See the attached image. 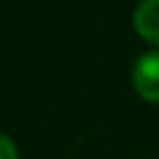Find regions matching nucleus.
I'll use <instances>...</instances> for the list:
<instances>
[{
	"label": "nucleus",
	"mask_w": 159,
	"mask_h": 159,
	"mask_svg": "<svg viewBox=\"0 0 159 159\" xmlns=\"http://www.w3.org/2000/svg\"><path fill=\"white\" fill-rule=\"evenodd\" d=\"M131 82L145 101H159V52H145L136 59Z\"/></svg>",
	"instance_id": "obj_1"
},
{
	"label": "nucleus",
	"mask_w": 159,
	"mask_h": 159,
	"mask_svg": "<svg viewBox=\"0 0 159 159\" xmlns=\"http://www.w3.org/2000/svg\"><path fill=\"white\" fill-rule=\"evenodd\" d=\"M134 26L145 40H150L159 47V0L140 2L134 14Z\"/></svg>",
	"instance_id": "obj_2"
},
{
	"label": "nucleus",
	"mask_w": 159,
	"mask_h": 159,
	"mask_svg": "<svg viewBox=\"0 0 159 159\" xmlns=\"http://www.w3.org/2000/svg\"><path fill=\"white\" fill-rule=\"evenodd\" d=\"M0 159H19V150L14 140L5 134H0Z\"/></svg>",
	"instance_id": "obj_3"
}]
</instances>
